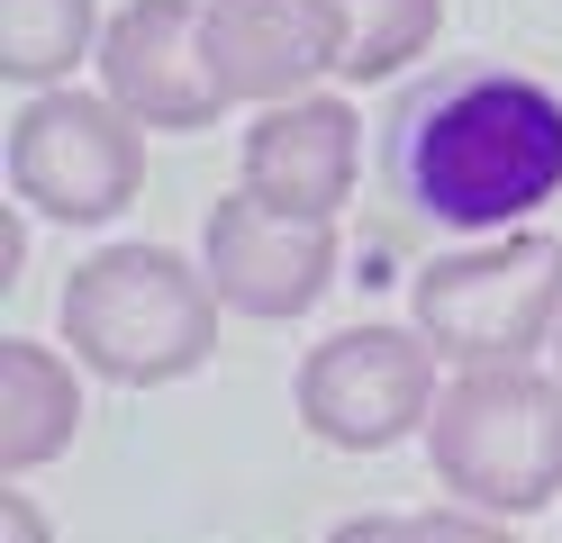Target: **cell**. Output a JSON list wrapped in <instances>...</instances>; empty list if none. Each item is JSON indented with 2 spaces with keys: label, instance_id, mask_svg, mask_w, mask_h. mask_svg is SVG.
Returning a JSON list of instances; mask_svg holds the SVG:
<instances>
[{
  "label": "cell",
  "instance_id": "7a4b0ae2",
  "mask_svg": "<svg viewBox=\"0 0 562 543\" xmlns=\"http://www.w3.org/2000/svg\"><path fill=\"white\" fill-rule=\"evenodd\" d=\"M55 317H64V344H74L82 372L119 381V389H164L218 353L227 299L172 245H100L91 263H74Z\"/></svg>",
  "mask_w": 562,
  "mask_h": 543
},
{
  "label": "cell",
  "instance_id": "3957f363",
  "mask_svg": "<svg viewBox=\"0 0 562 543\" xmlns=\"http://www.w3.org/2000/svg\"><path fill=\"white\" fill-rule=\"evenodd\" d=\"M436 489L490 507V517H536L562 498V372L553 362H472L445 372V398L427 417Z\"/></svg>",
  "mask_w": 562,
  "mask_h": 543
},
{
  "label": "cell",
  "instance_id": "ba28073f",
  "mask_svg": "<svg viewBox=\"0 0 562 543\" xmlns=\"http://www.w3.org/2000/svg\"><path fill=\"white\" fill-rule=\"evenodd\" d=\"M200 272L227 299V317H308L336 281V227L327 217H291L255 191H227L200 227Z\"/></svg>",
  "mask_w": 562,
  "mask_h": 543
},
{
  "label": "cell",
  "instance_id": "8fae6325",
  "mask_svg": "<svg viewBox=\"0 0 562 543\" xmlns=\"http://www.w3.org/2000/svg\"><path fill=\"white\" fill-rule=\"evenodd\" d=\"M82 434V362L37 336H0V480H27Z\"/></svg>",
  "mask_w": 562,
  "mask_h": 543
},
{
  "label": "cell",
  "instance_id": "9c48e42d",
  "mask_svg": "<svg viewBox=\"0 0 562 543\" xmlns=\"http://www.w3.org/2000/svg\"><path fill=\"white\" fill-rule=\"evenodd\" d=\"M209 72L227 109H272L345 82V10L336 0H209Z\"/></svg>",
  "mask_w": 562,
  "mask_h": 543
},
{
  "label": "cell",
  "instance_id": "4fadbf2b",
  "mask_svg": "<svg viewBox=\"0 0 562 543\" xmlns=\"http://www.w3.org/2000/svg\"><path fill=\"white\" fill-rule=\"evenodd\" d=\"M336 10H345V82L355 91L400 82L445 27V0H336Z\"/></svg>",
  "mask_w": 562,
  "mask_h": 543
},
{
  "label": "cell",
  "instance_id": "52a82bcc",
  "mask_svg": "<svg viewBox=\"0 0 562 543\" xmlns=\"http://www.w3.org/2000/svg\"><path fill=\"white\" fill-rule=\"evenodd\" d=\"M100 91H110L136 127H164V136H191V127H218V72H209V0H127L100 27Z\"/></svg>",
  "mask_w": 562,
  "mask_h": 543
},
{
  "label": "cell",
  "instance_id": "5b68a950",
  "mask_svg": "<svg viewBox=\"0 0 562 543\" xmlns=\"http://www.w3.org/2000/svg\"><path fill=\"white\" fill-rule=\"evenodd\" d=\"M10 200L27 217H55V227H110V217L146 191V127L127 118L110 91L55 82L27 91L10 118Z\"/></svg>",
  "mask_w": 562,
  "mask_h": 543
},
{
  "label": "cell",
  "instance_id": "2e32d148",
  "mask_svg": "<svg viewBox=\"0 0 562 543\" xmlns=\"http://www.w3.org/2000/svg\"><path fill=\"white\" fill-rule=\"evenodd\" d=\"M327 543H408V534H400V517H345Z\"/></svg>",
  "mask_w": 562,
  "mask_h": 543
},
{
  "label": "cell",
  "instance_id": "6da1fadb",
  "mask_svg": "<svg viewBox=\"0 0 562 543\" xmlns=\"http://www.w3.org/2000/svg\"><path fill=\"white\" fill-rule=\"evenodd\" d=\"M391 172L417 217L453 236L536 227V208L562 200V91L536 72H445L436 91L400 109Z\"/></svg>",
  "mask_w": 562,
  "mask_h": 543
},
{
  "label": "cell",
  "instance_id": "5bb4252c",
  "mask_svg": "<svg viewBox=\"0 0 562 543\" xmlns=\"http://www.w3.org/2000/svg\"><path fill=\"white\" fill-rule=\"evenodd\" d=\"M400 534H408V543H517V534H508V517H490V507H463V498L400 517Z\"/></svg>",
  "mask_w": 562,
  "mask_h": 543
},
{
  "label": "cell",
  "instance_id": "30bf717a",
  "mask_svg": "<svg viewBox=\"0 0 562 543\" xmlns=\"http://www.w3.org/2000/svg\"><path fill=\"white\" fill-rule=\"evenodd\" d=\"M355 172H363V109L345 91H308V100H272L245 118L236 145V191H255L291 217H345L355 200Z\"/></svg>",
  "mask_w": 562,
  "mask_h": 543
},
{
  "label": "cell",
  "instance_id": "8992f818",
  "mask_svg": "<svg viewBox=\"0 0 562 543\" xmlns=\"http://www.w3.org/2000/svg\"><path fill=\"white\" fill-rule=\"evenodd\" d=\"M291 398H300V426L318 434V444L391 453V444H408V434H427L436 398H445V353L417 336V326L363 317V326H345V336L308 344Z\"/></svg>",
  "mask_w": 562,
  "mask_h": 543
},
{
  "label": "cell",
  "instance_id": "e0dca14e",
  "mask_svg": "<svg viewBox=\"0 0 562 543\" xmlns=\"http://www.w3.org/2000/svg\"><path fill=\"white\" fill-rule=\"evenodd\" d=\"M553 372H562V336H553Z\"/></svg>",
  "mask_w": 562,
  "mask_h": 543
},
{
  "label": "cell",
  "instance_id": "277c9868",
  "mask_svg": "<svg viewBox=\"0 0 562 543\" xmlns=\"http://www.w3.org/2000/svg\"><path fill=\"white\" fill-rule=\"evenodd\" d=\"M408 326L445 353V372L472 362H553L562 336V236L508 227L436 253L408 281Z\"/></svg>",
  "mask_w": 562,
  "mask_h": 543
},
{
  "label": "cell",
  "instance_id": "9a60e30c",
  "mask_svg": "<svg viewBox=\"0 0 562 543\" xmlns=\"http://www.w3.org/2000/svg\"><path fill=\"white\" fill-rule=\"evenodd\" d=\"M0 543H55V525H46V507L27 498L19 480L0 489Z\"/></svg>",
  "mask_w": 562,
  "mask_h": 543
},
{
  "label": "cell",
  "instance_id": "7c38bea8",
  "mask_svg": "<svg viewBox=\"0 0 562 543\" xmlns=\"http://www.w3.org/2000/svg\"><path fill=\"white\" fill-rule=\"evenodd\" d=\"M100 0H0V72L19 91H55L82 55H100Z\"/></svg>",
  "mask_w": 562,
  "mask_h": 543
}]
</instances>
